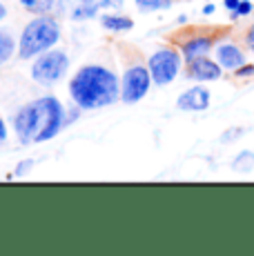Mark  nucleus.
<instances>
[{
  "label": "nucleus",
  "instance_id": "obj_18",
  "mask_svg": "<svg viewBox=\"0 0 254 256\" xmlns=\"http://www.w3.org/2000/svg\"><path fill=\"white\" fill-rule=\"evenodd\" d=\"M236 78H243V80L254 78V65H252V62H243V65L236 70Z\"/></svg>",
  "mask_w": 254,
  "mask_h": 256
},
{
  "label": "nucleus",
  "instance_id": "obj_19",
  "mask_svg": "<svg viewBox=\"0 0 254 256\" xmlns=\"http://www.w3.org/2000/svg\"><path fill=\"white\" fill-rule=\"evenodd\" d=\"M241 136H243V130H241V127H232V130H228L226 134L221 136V142H232V140L241 138Z\"/></svg>",
  "mask_w": 254,
  "mask_h": 256
},
{
  "label": "nucleus",
  "instance_id": "obj_8",
  "mask_svg": "<svg viewBox=\"0 0 254 256\" xmlns=\"http://www.w3.org/2000/svg\"><path fill=\"white\" fill-rule=\"evenodd\" d=\"M223 74V67L218 65L216 60H210L208 56L194 58V60L188 62V76L192 80L198 82H210V80H218Z\"/></svg>",
  "mask_w": 254,
  "mask_h": 256
},
{
  "label": "nucleus",
  "instance_id": "obj_5",
  "mask_svg": "<svg viewBox=\"0 0 254 256\" xmlns=\"http://www.w3.org/2000/svg\"><path fill=\"white\" fill-rule=\"evenodd\" d=\"M150 74L156 85H170L180 72V56L174 49L163 47L150 56Z\"/></svg>",
  "mask_w": 254,
  "mask_h": 256
},
{
  "label": "nucleus",
  "instance_id": "obj_20",
  "mask_svg": "<svg viewBox=\"0 0 254 256\" xmlns=\"http://www.w3.org/2000/svg\"><path fill=\"white\" fill-rule=\"evenodd\" d=\"M32 165H34V160H25V163H20V165H18V170H16V176H22Z\"/></svg>",
  "mask_w": 254,
  "mask_h": 256
},
{
  "label": "nucleus",
  "instance_id": "obj_15",
  "mask_svg": "<svg viewBox=\"0 0 254 256\" xmlns=\"http://www.w3.org/2000/svg\"><path fill=\"white\" fill-rule=\"evenodd\" d=\"M20 2L27 12H34V14H47L54 7V0H20Z\"/></svg>",
  "mask_w": 254,
  "mask_h": 256
},
{
  "label": "nucleus",
  "instance_id": "obj_21",
  "mask_svg": "<svg viewBox=\"0 0 254 256\" xmlns=\"http://www.w3.org/2000/svg\"><path fill=\"white\" fill-rule=\"evenodd\" d=\"M246 42H248V47H250V52L254 54V24L250 27V32H248V36H246Z\"/></svg>",
  "mask_w": 254,
  "mask_h": 256
},
{
  "label": "nucleus",
  "instance_id": "obj_9",
  "mask_svg": "<svg viewBox=\"0 0 254 256\" xmlns=\"http://www.w3.org/2000/svg\"><path fill=\"white\" fill-rule=\"evenodd\" d=\"M216 62L223 67V70H230V72H236L238 67L246 62V54L238 45L234 42H218L216 45Z\"/></svg>",
  "mask_w": 254,
  "mask_h": 256
},
{
  "label": "nucleus",
  "instance_id": "obj_17",
  "mask_svg": "<svg viewBox=\"0 0 254 256\" xmlns=\"http://www.w3.org/2000/svg\"><path fill=\"white\" fill-rule=\"evenodd\" d=\"M254 12V4L250 0H238V7L234 9V12H230V18L232 20H236V18H243V16H250Z\"/></svg>",
  "mask_w": 254,
  "mask_h": 256
},
{
  "label": "nucleus",
  "instance_id": "obj_10",
  "mask_svg": "<svg viewBox=\"0 0 254 256\" xmlns=\"http://www.w3.org/2000/svg\"><path fill=\"white\" fill-rule=\"evenodd\" d=\"M176 107L180 112H203L210 107V92L205 87H192L183 92L176 100Z\"/></svg>",
  "mask_w": 254,
  "mask_h": 256
},
{
  "label": "nucleus",
  "instance_id": "obj_24",
  "mask_svg": "<svg viewBox=\"0 0 254 256\" xmlns=\"http://www.w3.org/2000/svg\"><path fill=\"white\" fill-rule=\"evenodd\" d=\"M203 14H205V16H210V14H214V4H212V2H210V4H205V7H203Z\"/></svg>",
  "mask_w": 254,
  "mask_h": 256
},
{
  "label": "nucleus",
  "instance_id": "obj_1",
  "mask_svg": "<svg viewBox=\"0 0 254 256\" xmlns=\"http://www.w3.org/2000/svg\"><path fill=\"white\" fill-rule=\"evenodd\" d=\"M65 127V110L54 96H42L14 116V130L20 142H45Z\"/></svg>",
  "mask_w": 254,
  "mask_h": 256
},
{
  "label": "nucleus",
  "instance_id": "obj_13",
  "mask_svg": "<svg viewBox=\"0 0 254 256\" xmlns=\"http://www.w3.org/2000/svg\"><path fill=\"white\" fill-rule=\"evenodd\" d=\"M232 170L241 172V174H250V172L254 170V152L252 150L238 152V156L232 160Z\"/></svg>",
  "mask_w": 254,
  "mask_h": 256
},
{
  "label": "nucleus",
  "instance_id": "obj_6",
  "mask_svg": "<svg viewBox=\"0 0 254 256\" xmlns=\"http://www.w3.org/2000/svg\"><path fill=\"white\" fill-rule=\"evenodd\" d=\"M125 0H58V12L72 20L94 18L100 9H118Z\"/></svg>",
  "mask_w": 254,
  "mask_h": 256
},
{
  "label": "nucleus",
  "instance_id": "obj_12",
  "mask_svg": "<svg viewBox=\"0 0 254 256\" xmlns=\"http://www.w3.org/2000/svg\"><path fill=\"white\" fill-rule=\"evenodd\" d=\"M102 27L110 29V32H130L132 27H134V20L127 16H114V14H105V16L100 18Z\"/></svg>",
  "mask_w": 254,
  "mask_h": 256
},
{
  "label": "nucleus",
  "instance_id": "obj_2",
  "mask_svg": "<svg viewBox=\"0 0 254 256\" xmlns=\"http://www.w3.org/2000/svg\"><path fill=\"white\" fill-rule=\"evenodd\" d=\"M70 94L80 110H100L120 98L118 78L100 65H87L72 78Z\"/></svg>",
  "mask_w": 254,
  "mask_h": 256
},
{
  "label": "nucleus",
  "instance_id": "obj_7",
  "mask_svg": "<svg viewBox=\"0 0 254 256\" xmlns=\"http://www.w3.org/2000/svg\"><path fill=\"white\" fill-rule=\"evenodd\" d=\"M150 85H152V74H150L148 67L143 65H134L125 72L123 76V92H120V98L125 102H138L145 94L150 92Z\"/></svg>",
  "mask_w": 254,
  "mask_h": 256
},
{
  "label": "nucleus",
  "instance_id": "obj_3",
  "mask_svg": "<svg viewBox=\"0 0 254 256\" xmlns=\"http://www.w3.org/2000/svg\"><path fill=\"white\" fill-rule=\"evenodd\" d=\"M60 40V24L56 22V18L40 14L38 18H34L32 22L25 27L20 36V58H34L40 56L42 52L52 49L56 42Z\"/></svg>",
  "mask_w": 254,
  "mask_h": 256
},
{
  "label": "nucleus",
  "instance_id": "obj_16",
  "mask_svg": "<svg viewBox=\"0 0 254 256\" xmlns=\"http://www.w3.org/2000/svg\"><path fill=\"white\" fill-rule=\"evenodd\" d=\"M12 54H14L12 36H9V34H4V32H0V65H4V62L12 58Z\"/></svg>",
  "mask_w": 254,
  "mask_h": 256
},
{
  "label": "nucleus",
  "instance_id": "obj_25",
  "mask_svg": "<svg viewBox=\"0 0 254 256\" xmlns=\"http://www.w3.org/2000/svg\"><path fill=\"white\" fill-rule=\"evenodd\" d=\"M4 16H7V9H4V4L2 2H0V20H2V18Z\"/></svg>",
  "mask_w": 254,
  "mask_h": 256
},
{
  "label": "nucleus",
  "instance_id": "obj_22",
  "mask_svg": "<svg viewBox=\"0 0 254 256\" xmlns=\"http://www.w3.org/2000/svg\"><path fill=\"white\" fill-rule=\"evenodd\" d=\"M223 7H226L228 12H234V9L238 7V0H223Z\"/></svg>",
  "mask_w": 254,
  "mask_h": 256
},
{
  "label": "nucleus",
  "instance_id": "obj_23",
  "mask_svg": "<svg viewBox=\"0 0 254 256\" xmlns=\"http://www.w3.org/2000/svg\"><path fill=\"white\" fill-rule=\"evenodd\" d=\"M4 138H7V125H4V120L0 118V145L4 142Z\"/></svg>",
  "mask_w": 254,
  "mask_h": 256
},
{
  "label": "nucleus",
  "instance_id": "obj_11",
  "mask_svg": "<svg viewBox=\"0 0 254 256\" xmlns=\"http://www.w3.org/2000/svg\"><path fill=\"white\" fill-rule=\"evenodd\" d=\"M212 38L210 36H196V38H190L188 42H183V56L185 60H194V58H201V56H208L212 52Z\"/></svg>",
  "mask_w": 254,
  "mask_h": 256
},
{
  "label": "nucleus",
  "instance_id": "obj_14",
  "mask_svg": "<svg viewBox=\"0 0 254 256\" xmlns=\"http://www.w3.org/2000/svg\"><path fill=\"white\" fill-rule=\"evenodd\" d=\"M136 7L140 12H163V9L172 7V0H136Z\"/></svg>",
  "mask_w": 254,
  "mask_h": 256
},
{
  "label": "nucleus",
  "instance_id": "obj_4",
  "mask_svg": "<svg viewBox=\"0 0 254 256\" xmlns=\"http://www.w3.org/2000/svg\"><path fill=\"white\" fill-rule=\"evenodd\" d=\"M67 67H70V60L62 52H42L40 56L36 58L32 67V78L38 82V85H54L58 82L62 76H65Z\"/></svg>",
  "mask_w": 254,
  "mask_h": 256
}]
</instances>
